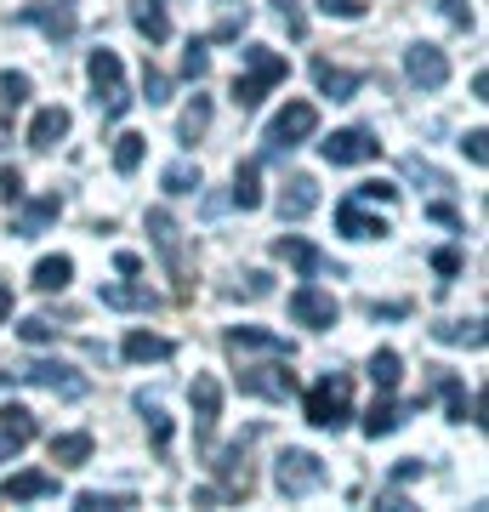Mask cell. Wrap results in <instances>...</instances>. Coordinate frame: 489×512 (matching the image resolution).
I'll return each instance as SVG.
<instances>
[{
    "mask_svg": "<svg viewBox=\"0 0 489 512\" xmlns=\"http://www.w3.org/2000/svg\"><path fill=\"white\" fill-rule=\"evenodd\" d=\"M279 80H290V63L273 46H245V74L234 80V103L245 114L268 97V86H279Z\"/></svg>",
    "mask_w": 489,
    "mask_h": 512,
    "instance_id": "6da1fadb",
    "label": "cell"
},
{
    "mask_svg": "<svg viewBox=\"0 0 489 512\" xmlns=\"http://www.w3.org/2000/svg\"><path fill=\"white\" fill-rule=\"evenodd\" d=\"M302 416H308L319 433H342L347 416H353V382H347V376H325V382H313L308 399H302Z\"/></svg>",
    "mask_w": 489,
    "mask_h": 512,
    "instance_id": "7a4b0ae2",
    "label": "cell"
},
{
    "mask_svg": "<svg viewBox=\"0 0 489 512\" xmlns=\"http://www.w3.org/2000/svg\"><path fill=\"white\" fill-rule=\"evenodd\" d=\"M86 74H91V92H97V109H103V120H120V114L131 109V92H126V69H120V57H114L109 46H97V52L86 57Z\"/></svg>",
    "mask_w": 489,
    "mask_h": 512,
    "instance_id": "3957f363",
    "label": "cell"
},
{
    "mask_svg": "<svg viewBox=\"0 0 489 512\" xmlns=\"http://www.w3.org/2000/svg\"><path fill=\"white\" fill-rule=\"evenodd\" d=\"M12 382H29V387H46V393H57V399H86V376L74 365H57V359H29V365H18L12 376H0V387Z\"/></svg>",
    "mask_w": 489,
    "mask_h": 512,
    "instance_id": "277c9868",
    "label": "cell"
},
{
    "mask_svg": "<svg viewBox=\"0 0 489 512\" xmlns=\"http://www.w3.org/2000/svg\"><path fill=\"white\" fill-rule=\"evenodd\" d=\"M273 484L285 501H302V495L325 490V461L313 456V450H285V456L273 461Z\"/></svg>",
    "mask_w": 489,
    "mask_h": 512,
    "instance_id": "5b68a950",
    "label": "cell"
},
{
    "mask_svg": "<svg viewBox=\"0 0 489 512\" xmlns=\"http://www.w3.org/2000/svg\"><path fill=\"white\" fill-rule=\"evenodd\" d=\"M313 131H319V109H313V103H285L268 126V160H279V154L296 148V143H308Z\"/></svg>",
    "mask_w": 489,
    "mask_h": 512,
    "instance_id": "8992f818",
    "label": "cell"
},
{
    "mask_svg": "<svg viewBox=\"0 0 489 512\" xmlns=\"http://www.w3.org/2000/svg\"><path fill=\"white\" fill-rule=\"evenodd\" d=\"M239 393L285 404L296 393V370H285V359H273V365H239Z\"/></svg>",
    "mask_w": 489,
    "mask_h": 512,
    "instance_id": "52a82bcc",
    "label": "cell"
},
{
    "mask_svg": "<svg viewBox=\"0 0 489 512\" xmlns=\"http://www.w3.org/2000/svg\"><path fill=\"white\" fill-rule=\"evenodd\" d=\"M404 74L416 80L421 92H444V80H450V57H444V46H433V40H416V46L404 52Z\"/></svg>",
    "mask_w": 489,
    "mask_h": 512,
    "instance_id": "ba28073f",
    "label": "cell"
},
{
    "mask_svg": "<svg viewBox=\"0 0 489 512\" xmlns=\"http://www.w3.org/2000/svg\"><path fill=\"white\" fill-rule=\"evenodd\" d=\"M290 319L308 325V330H330L342 319V308H336V296L319 291V285H296V291H290Z\"/></svg>",
    "mask_w": 489,
    "mask_h": 512,
    "instance_id": "9c48e42d",
    "label": "cell"
},
{
    "mask_svg": "<svg viewBox=\"0 0 489 512\" xmlns=\"http://www.w3.org/2000/svg\"><path fill=\"white\" fill-rule=\"evenodd\" d=\"M148 234H154V245H160L165 268L177 274V291L188 296V268H182V228H177V217H171L165 205H154V211H148Z\"/></svg>",
    "mask_w": 489,
    "mask_h": 512,
    "instance_id": "30bf717a",
    "label": "cell"
},
{
    "mask_svg": "<svg viewBox=\"0 0 489 512\" xmlns=\"http://www.w3.org/2000/svg\"><path fill=\"white\" fill-rule=\"evenodd\" d=\"M319 154H325L330 165H364V160L381 154V143L364 126H347V131H330L325 143H319Z\"/></svg>",
    "mask_w": 489,
    "mask_h": 512,
    "instance_id": "8fae6325",
    "label": "cell"
},
{
    "mask_svg": "<svg viewBox=\"0 0 489 512\" xmlns=\"http://www.w3.org/2000/svg\"><path fill=\"white\" fill-rule=\"evenodd\" d=\"M18 18H23V23H35L40 35H46V40H57V46H63V40H74V29H80V18H74V6H69V0H46V6H23Z\"/></svg>",
    "mask_w": 489,
    "mask_h": 512,
    "instance_id": "7c38bea8",
    "label": "cell"
},
{
    "mask_svg": "<svg viewBox=\"0 0 489 512\" xmlns=\"http://www.w3.org/2000/svg\"><path fill=\"white\" fill-rule=\"evenodd\" d=\"M188 399H194V433H200V444H205L217 433V416H222V382L217 376H194Z\"/></svg>",
    "mask_w": 489,
    "mask_h": 512,
    "instance_id": "4fadbf2b",
    "label": "cell"
},
{
    "mask_svg": "<svg viewBox=\"0 0 489 512\" xmlns=\"http://www.w3.org/2000/svg\"><path fill=\"white\" fill-rule=\"evenodd\" d=\"M273 256H279V262H290L302 279L325 274V251H319V245H308L302 234H279V239H273Z\"/></svg>",
    "mask_w": 489,
    "mask_h": 512,
    "instance_id": "5bb4252c",
    "label": "cell"
},
{
    "mask_svg": "<svg viewBox=\"0 0 489 512\" xmlns=\"http://www.w3.org/2000/svg\"><path fill=\"white\" fill-rule=\"evenodd\" d=\"M421 410V399L416 404H399V399H376L370 404V410H364V433H370V439H387V433H399L404 421L416 416Z\"/></svg>",
    "mask_w": 489,
    "mask_h": 512,
    "instance_id": "9a60e30c",
    "label": "cell"
},
{
    "mask_svg": "<svg viewBox=\"0 0 489 512\" xmlns=\"http://www.w3.org/2000/svg\"><path fill=\"white\" fill-rule=\"evenodd\" d=\"M57 217H63V200H57V194H40V200H29V205L18 200V217H12V234H18V239H35L40 228H46V222H57Z\"/></svg>",
    "mask_w": 489,
    "mask_h": 512,
    "instance_id": "2e32d148",
    "label": "cell"
},
{
    "mask_svg": "<svg viewBox=\"0 0 489 512\" xmlns=\"http://www.w3.org/2000/svg\"><path fill=\"white\" fill-rule=\"evenodd\" d=\"M29 439H35V410L6 404V410H0V456H18Z\"/></svg>",
    "mask_w": 489,
    "mask_h": 512,
    "instance_id": "e0dca14e",
    "label": "cell"
},
{
    "mask_svg": "<svg viewBox=\"0 0 489 512\" xmlns=\"http://www.w3.org/2000/svg\"><path fill=\"white\" fill-rule=\"evenodd\" d=\"M228 348H234V353H273V359H290V353H296L285 336L256 330V325H234V330H228Z\"/></svg>",
    "mask_w": 489,
    "mask_h": 512,
    "instance_id": "ac0fdd59",
    "label": "cell"
},
{
    "mask_svg": "<svg viewBox=\"0 0 489 512\" xmlns=\"http://www.w3.org/2000/svg\"><path fill=\"white\" fill-rule=\"evenodd\" d=\"M313 205H319V183L296 171V177H290V183L279 188V217H285V222H302V217L313 211Z\"/></svg>",
    "mask_w": 489,
    "mask_h": 512,
    "instance_id": "d6986e66",
    "label": "cell"
},
{
    "mask_svg": "<svg viewBox=\"0 0 489 512\" xmlns=\"http://www.w3.org/2000/svg\"><path fill=\"white\" fill-rule=\"evenodd\" d=\"M40 495H57V473H12L0 484V501L18 507V501H40Z\"/></svg>",
    "mask_w": 489,
    "mask_h": 512,
    "instance_id": "ffe728a7",
    "label": "cell"
},
{
    "mask_svg": "<svg viewBox=\"0 0 489 512\" xmlns=\"http://www.w3.org/2000/svg\"><path fill=\"white\" fill-rule=\"evenodd\" d=\"M103 308H120V313H154L160 308V296L148 291V285H103Z\"/></svg>",
    "mask_w": 489,
    "mask_h": 512,
    "instance_id": "44dd1931",
    "label": "cell"
},
{
    "mask_svg": "<svg viewBox=\"0 0 489 512\" xmlns=\"http://www.w3.org/2000/svg\"><path fill=\"white\" fill-rule=\"evenodd\" d=\"M438 393H444V404H450V421H484V416H478L484 399H467V387H461L455 370H438Z\"/></svg>",
    "mask_w": 489,
    "mask_h": 512,
    "instance_id": "7402d4cb",
    "label": "cell"
},
{
    "mask_svg": "<svg viewBox=\"0 0 489 512\" xmlns=\"http://www.w3.org/2000/svg\"><path fill=\"white\" fill-rule=\"evenodd\" d=\"M313 80H319V92L330 97V103H347V97L364 86V74L353 69H336V63H313Z\"/></svg>",
    "mask_w": 489,
    "mask_h": 512,
    "instance_id": "603a6c76",
    "label": "cell"
},
{
    "mask_svg": "<svg viewBox=\"0 0 489 512\" xmlns=\"http://www.w3.org/2000/svg\"><path fill=\"white\" fill-rule=\"evenodd\" d=\"M120 353H126L131 365H160V359H171V342L154 336V330H131L126 342H120Z\"/></svg>",
    "mask_w": 489,
    "mask_h": 512,
    "instance_id": "cb8c5ba5",
    "label": "cell"
},
{
    "mask_svg": "<svg viewBox=\"0 0 489 512\" xmlns=\"http://www.w3.org/2000/svg\"><path fill=\"white\" fill-rule=\"evenodd\" d=\"M69 137V109H40L29 120V148H57Z\"/></svg>",
    "mask_w": 489,
    "mask_h": 512,
    "instance_id": "d4e9b609",
    "label": "cell"
},
{
    "mask_svg": "<svg viewBox=\"0 0 489 512\" xmlns=\"http://www.w3.org/2000/svg\"><path fill=\"white\" fill-rule=\"evenodd\" d=\"M336 228H342L347 239H381V234H393L387 222L364 217V211H359V200H342V205H336Z\"/></svg>",
    "mask_w": 489,
    "mask_h": 512,
    "instance_id": "484cf974",
    "label": "cell"
},
{
    "mask_svg": "<svg viewBox=\"0 0 489 512\" xmlns=\"http://www.w3.org/2000/svg\"><path fill=\"white\" fill-rule=\"evenodd\" d=\"M234 205H239V211H256V205H262V165H256V160H239V171H234Z\"/></svg>",
    "mask_w": 489,
    "mask_h": 512,
    "instance_id": "4316f807",
    "label": "cell"
},
{
    "mask_svg": "<svg viewBox=\"0 0 489 512\" xmlns=\"http://www.w3.org/2000/svg\"><path fill=\"white\" fill-rule=\"evenodd\" d=\"M69 279H74V262L69 256H40L35 262V291H69Z\"/></svg>",
    "mask_w": 489,
    "mask_h": 512,
    "instance_id": "83f0119b",
    "label": "cell"
},
{
    "mask_svg": "<svg viewBox=\"0 0 489 512\" xmlns=\"http://www.w3.org/2000/svg\"><path fill=\"white\" fill-rule=\"evenodd\" d=\"M131 23H137L154 46H160V40H171V18L160 12V0H131Z\"/></svg>",
    "mask_w": 489,
    "mask_h": 512,
    "instance_id": "f1b7e54d",
    "label": "cell"
},
{
    "mask_svg": "<svg viewBox=\"0 0 489 512\" xmlns=\"http://www.w3.org/2000/svg\"><path fill=\"white\" fill-rule=\"evenodd\" d=\"M91 450H97L91 433H63V439H52V461H57V467H86Z\"/></svg>",
    "mask_w": 489,
    "mask_h": 512,
    "instance_id": "f546056e",
    "label": "cell"
},
{
    "mask_svg": "<svg viewBox=\"0 0 489 512\" xmlns=\"http://www.w3.org/2000/svg\"><path fill=\"white\" fill-rule=\"evenodd\" d=\"M370 382H376L381 393H393V387L404 382V359L393 348H376V353H370Z\"/></svg>",
    "mask_w": 489,
    "mask_h": 512,
    "instance_id": "4dcf8cb0",
    "label": "cell"
},
{
    "mask_svg": "<svg viewBox=\"0 0 489 512\" xmlns=\"http://www.w3.org/2000/svg\"><path fill=\"white\" fill-rule=\"evenodd\" d=\"M211 467H217V478L228 484V495H245V484H251V478H245V450H239V444H228Z\"/></svg>",
    "mask_w": 489,
    "mask_h": 512,
    "instance_id": "1f68e13d",
    "label": "cell"
},
{
    "mask_svg": "<svg viewBox=\"0 0 489 512\" xmlns=\"http://www.w3.org/2000/svg\"><path fill=\"white\" fill-rule=\"evenodd\" d=\"M74 507H80V512H131V507H137V495H131V490H114V495L80 490V495H74Z\"/></svg>",
    "mask_w": 489,
    "mask_h": 512,
    "instance_id": "d6a6232c",
    "label": "cell"
},
{
    "mask_svg": "<svg viewBox=\"0 0 489 512\" xmlns=\"http://www.w3.org/2000/svg\"><path fill=\"white\" fill-rule=\"evenodd\" d=\"M438 342H455V348H484V319H472V325H461V319H444V325H433Z\"/></svg>",
    "mask_w": 489,
    "mask_h": 512,
    "instance_id": "836d02e7",
    "label": "cell"
},
{
    "mask_svg": "<svg viewBox=\"0 0 489 512\" xmlns=\"http://www.w3.org/2000/svg\"><path fill=\"white\" fill-rule=\"evenodd\" d=\"M205 126H211V97H194V103L182 109V120H177V137L182 143H200Z\"/></svg>",
    "mask_w": 489,
    "mask_h": 512,
    "instance_id": "e575fe53",
    "label": "cell"
},
{
    "mask_svg": "<svg viewBox=\"0 0 489 512\" xmlns=\"http://www.w3.org/2000/svg\"><path fill=\"white\" fill-rule=\"evenodd\" d=\"M143 154H148V137H137V131H126V137L114 143V171H120V177H131V171L143 165Z\"/></svg>",
    "mask_w": 489,
    "mask_h": 512,
    "instance_id": "d590c367",
    "label": "cell"
},
{
    "mask_svg": "<svg viewBox=\"0 0 489 512\" xmlns=\"http://www.w3.org/2000/svg\"><path fill=\"white\" fill-rule=\"evenodd\" d=\"M160 188H165V194H194V188H200V165H194V160H177V165H165Z\"/></svg>",
    "mask_w": 489,
    "mask_h": 512,
    "instance_id": "8d00e7d4",
    "label": "cell"
},
{
    "mask_svg": "<svg viewBox=\"0 0 489 512\" xmlns=\"http://www.w3.org/2000/svg\"><path fill=\"white\" fill-rule=\"evenodd\" d=\"M29 92H35V80H29L23 69H6V74H0V97H6V109L29 103Z\"/></svg>",
    "mask_w": 489,
    "mask_h": 512,
    "instance_id": "74e56055",
    "label": "cell"
},
{
    "mask_svg": "<svg viewBox=\"0 0 489 512\" xmlns=\"http://www.w3.org/2000/svg\"><path fill=\"white\" fill-rule=\"evenodd\" d=\"M137 410H148V433H154V444L165 450V444H171V416H165V410L148 399V393H137Z\"/></svg>",
    "mask_w": 489,
    "mask_h": 512,
    "instance_id": "f35d334b",
    "label": "cell"
},
{
    "mask_svg": "<svg viewBox=\"0 0 489 512\" xmlns=\"http://www.w3.org/2000/svg\"><path fill=\"white\" fill-rule=\"evenodd\" d=\"M268 6L279 12V23H285L290 40H308V18H302V6H296V0H268Z\"/></svg>",
    "mask_w": 489,
    "mask_h": 512,
    "instance_id": "ab89813d",
    "label": "cell"
},
{
    "mask_svg": "<svg viewBox=\"0 0 489 512\" xmlns=\"http://www.w3.org/2000/svg\"><path fill=\"white\" fill-rule=\"evenodd\" d=\"M211 74V57H205V40H188V52H182V80H205Z\"/></svg>",
    "mask_w": 489,
    "mask_h": 512,
    "instance_id": "60d3db41",
    "label": "cell"
},
{
    "mask_svg": "<svg viewBox=\"0 0 489 512\" xmlns=\"http://www.w3.org/2000/svg\"><path fill=\"white\" fill-rule=\"evenodd\" d=\"M18 336H23V342H29V348H46V342H52V336H57V325H52V319H40V313H35V319H23V325H18Z\"/></svg>",
    "mask_w": 489,
    "mask_h": 512,
    "instance_id": "b9f144b4",
    "label": "cell"
},
{
    "mask_svg": "<svg viewBox=\"0 0 489 512\" xmlns=\"http://www.w3.org/2000/svg\"><path fill=\"white\" fill-rule=\"evenodd\" d=\"M143 92H148V103H171V80L154 63H143Z\"/></svg>",
    "mask_w": 489,
    "mask_h": 512,
    "instance_id": "7bdbcfd3",
    "label": "cell"
},
{
    "mask_svg": "<svg viewBox=\"0 0 489 512\" xmlns=\"http://www.w3.org/2000/svg\"><path fill=\"white\" fill-rule=\"evenodd\" d=\"M245 23H251V12L239 6V12H228V18H222L217 29H211V40H239V35H245Z\"/></svg>",
    "mask_w": 489,
    "mask_h": 512,
    "instance_id": "ee69618b",
    "label": "cell"
},
{
    "mask_svg": "<svg viewBox=\"0 0 489 512\" xmlns=\"http://www.w3.org/2000/svg\"><path fill=\"white\" fill-rule=\"evenodd\" d=\"M319 12H325V18L353 23V18H364V0H319Z\"/></svg>",
    "mask_w": 489,
    "mask_h": 512,
    "instance_id": "f6af8a7d",
    "label": "cell"
},
{
    "mask_svg": "<svg viewBox=\"0 0 489 512\" xmlns=\"http://www.w3.org/2000/svg\"><path fill=\"white\" fill-rule=\"evenodd\" d=\"M353 200H387V205H393V200H399V188H393V183H381V177H370V183L353 188Z\"/></svg>",
    "mask_w": 489,
    "mask_h": 512,
    "instance_id": "bcb514c9",
    "label": "cell"
},
{
    "mask_svg": "<svg viewBox=\"0 0 489 512\" xmlns=\"http://www.w3.org/2000/svg\"><path fill=\"white\" fill-rule=\"evenodd\" d=\"M484 143H489L484 131H467V137H461V154H467L472 165H484V160H489V148H484Z\"/></svg>",
    "mask_w": 489,
    "mask_h": 512,
    "instance_id": "7dc6e473",
    "label": "cell"
},
{
    "mask_svg": "<svg viewBox=\"0 0 489 512\" xmlns=\"http://www.w3.org/2000/svg\"><path fill=\"white\" fill-rule=\"evenodd\" d=\"M433 274L438 279H455V274H461V251H433Z\"/></svg>",
    "mask_w": 489,
    "mask_h": 512,
    "instance_id": "c3c4849f",
    "label": "cell"
},
{
    "mask_svg": "<svg viewBox=\"0 0 489 512\" xmlns=\"http://www.w3.org/2000/svg\"><path fill=\"white\" fill-rule=\"evenodd\" d=\"M0 194H6V205H18L23 200V171H12V165H6V171H0Z\"/></svg>",
    "mask_w": 489,
    "mask_h": 512,
    "instance_id": "681fc988",
    "label": "cell"
},
{
    "mask_svg": "<svg viewBox=\"0 0 489 512\" xmlns=\"http://www.w3.org/2000/svg\"><path fill=\"white\" fill-rule=\"evenodd\" d=\"M444 12H450L455 29H472V6H467V0H444Z\"/></svg>",
    "mask_w": 489,
    "mask_h": 512,
    "instance_id": "f907efd6",
    "label": "cell"
},
{
    "mask_svg": "<svg viewBox=\"0 0 489 512\" xmlns=\"http://www.w3.org/2000/svg\"><path fill=\"white\" fill-rule=\"evenodd\" d=\"M404 313H410V302H370V319H404Z\"/></svg>",
    "mask_w": 489,
    "mask_h": 512,
    "instance_id": "816d5d0a",
    "label": "cell"
},
{
    "mask_svg": "<svg viewBox=\"0 0 489 512\" xmlns=\"http://www.w3.org/2000/svg\"><path fill=\"white\" fill-rule=\"evenodd\" d=\"M410 478H421V461L410 456V461H399V467H393V484H410Z\"/></svg>",
    "mask_w": 489,
    "mask_h": 512,
    "instance_id": "f5cc1de1",
    "label": "cell"
},
{
    "mask_svg": "<svg viewBox=\"0 0 489 512\" xmlns=\"http://www.w3.org/2000/svg\"><path fill=\"white\" fill-rule=\"evenodd\" d=\"M114 268H120V274H143V256H137V251H120V256H114Z\"/></svg>",
    "mask_w": 489,
    "mask_h": 512,
    "instance_id": "db71d44e",
    "label": "cell"
},
{
    "mask_svg": "<svg viewBox=\"0 0 489 512\" xmlns=\"http://www.w3.org/2000/svg\"><path fill=\"white\" fill-rule=\"evenodd\" d=\"M427 217H433V222H444V228H461V217H455L450 205H427Z\"/></svg>",
    "mask_w": 489,
    "mask_h": 512,
    "instance_id": "11a10c76",
    "label": "cell"
},
{
    "mask_svg": "<svg viewBox=\"0 0 489 512\" xmlns=\"http://www.w3.org/2000/svg\"><path fill=\"white\" fill-rule=\"evenodd\" d=\"M245 296H268V274H245Z\"/></svg>",
    "mask_w": 489,
    "mask_h": 512,
    "instance_id": "9f6ffc18",
    "label": "cell"
},
{
    "mask_svg": "<svg viewBox=\"0 0 489 512\" xmlns=\"http://www.w3.org/2000/svg\"><path fill=\"white\" fill-rule=\"evenodd\" d=\"M6 313H12V285H0V325H6Z\"/></svg>",
    "mask_w": 489,
    "mask_h": 512,
    "instance_id": "6f0895ef",
    "label": "cell"
}]
</instances>
